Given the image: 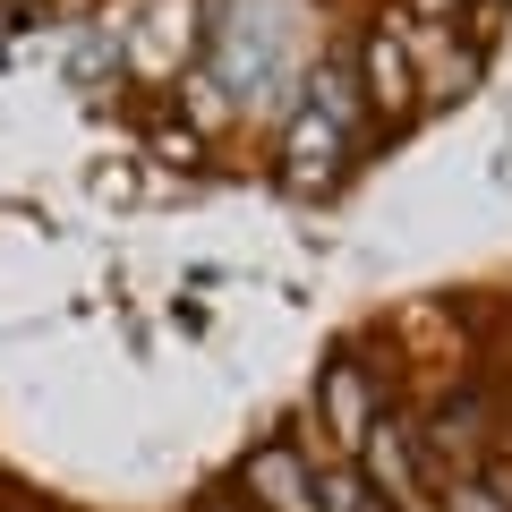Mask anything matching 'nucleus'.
<instances>
[{
  "mask_svg": "<svg viewBox=\"0 0 512 512\" xmlns=\"http://www.w3.org/2000/svg\"><path fill=\"white\" fill-rule=\"evenodd\" d=\"M384 367L376 359H333L325 376H316V444H325L333 461H359V444L376 436L384 419Z\"/></svg>",
  "mask_w": 512,
  "mask_h": 512,
  "instance_id": "obj_1",
  "label": "nucleus"
},
{
  "mask_svg": "<svg viewBox=\"0 0 512 512\" xmlns=\"http://www.w3.org/2000/svg\"><path fill=\"white\" fill-rule=\"evenodd\" d=\"M359 478H367V487H376L393 512H436V478H427V461H419V427H410L402 410H384L376 436L359 444Z\"/></svg>",
  "mask_w": 512,
  "mask_h": 512,
  "instance_id": "obj_2",
  "label": "nucleus"
},
{
  "mask_svg": "<svg viewBox=\"0 0 512 512\" xmlns=\"http://www.w3.org/2000/svg\"><path fill=\"white\" fill-rule=\"evenodd\" d=\"M239 504L248 512H316V461L299 453L291 436L256 444V453L239 461Z\"/></svg>",
  "mask_w": 512,
  "mask_h": 512,
  "instance_id": "obj_3",
  "label": "nucleus"
},
{
  "mask_svg": "<svg viewBox=\"0 0 512 512\" xmlns=\"http://www.w3.org/2000/svg\"><path fill=\"white\" fill-rule=\"evenodd\" d=\"M350 69H359L367 111H410V103H419V60H410V43H402V26H393V18L350 52Z\"/></svg>",
  "mask_w": 512,
  "mask_h": 512,
  "instance_id": "obj_4",
  "label": "nucleus"
},
{
  "mask_svg": "<svg viewBox=\"0 0 512 512\" xmlns=\"http://www.w3.org/2000/svg\"><path fill=\"white\" fill-rule=\"evenodd\" d=\"M478 77H487V52H478L470 35H444L436 52L419 60V103H461Z\"/></svg>",
  "mask_w": 512,
  "mask_h": 512,
  "instance_id": "obj_5",
  "label": "nucleus"
},
{
  "mask_svg": "<svg viewBox=\"0 0 512 512\" xmlns=\"http://www.w3.org/2000/svg\"><path fill=\"white\" fill-rule=\"evenodd\" d=\"M470 9H478V0H393V18H410V26H453V35H461Z\"/></svg>",
  "mask_w": 512,
  "mask_h": 512,
  "instance_id": "obj_6",
  "label": "nucleus"
},
{
  "mask_svg": "<svg viewBox=\"0 0 512 512\" xmlns=\"http://www.w3.org/2000/svg\"><path fill=\"white\" fill-rule=\"evenodd\" d=\"M205 512H248V504H239V495H214V504H205Z\"/></svg>",
  "mask_w": 512,
  "mask_h": 512,
  "instance_id": "obj_7",
  "label": "nucleus"
},
{
  "mask_svg": "<svg viewBox=\"0 0 512 512\" xmlns=\"http://www.w3.org/2000/svg\"><path fill=\"white\" fill-rule=\"evenodd\" d=\"M35 9H43V0H35Z\"/></svg>",
  "mask_w": 512,
  "mask_h": 512,
  "instance_id": "obj_8",
  "label": "nucleus"
}]
</instances>
